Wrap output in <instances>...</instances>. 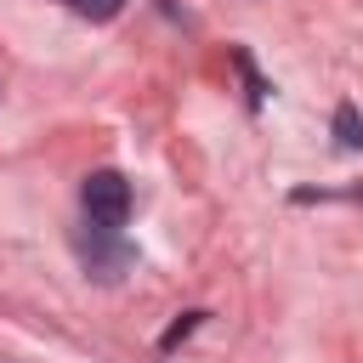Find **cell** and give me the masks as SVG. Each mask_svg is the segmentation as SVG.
I'll return each instance as SVG.
<instances>
[{
    "instance_id": "obj_3",
    "label": "cell",
    "mask_w": 363,
    "mask_h": 363,
    "mask_svg": "<svg viewBox=\"0 0 363 363\" xmlns=\"http://www.w3.org/2000/svg\"><path fill=\"white\" fill-rule=\"evenodd\" d=\"M68 6H74L85 23H113V17L125 11V0H68Z\"/></svg>"
},
{
    "instance_id": "obj_2",
    "label": "cell",
    "mask_w": 363,
    "mask_h": 363,
    "mask_svg": "<svg viewBox=\"0 0 363 363\" xmlns=\"http://www.w3.org/2000/svg\"><path fill=\"white\" fill-rule=\"evenodd\" d=\"M335 142H340L346 153H357V147H363V125H357V108H352V102H340V108H335Z\"/></svg>"
},
{
    "instance_id": "obj_1",
    "label": "cell",
    "mask_w": 363,
    "mask_h": 363,
    "mask_svg": "<svg viewBox=\"0 0 363 363\" xmlns=\"http://www.w3.org/2000/svg\"><path fill=\"white\" fill-rule=\"evenodd\" d=\"M79 199H85L91 227L119 233V227L130 221V182H125L119 170H91V176H85V187H79Z\"/></svg>"
},
{
    "instance_id": "obj_4",
    "label": "cell",
    "mask_w": 363,
    "mask_h": 363,
    "mask_svg": "<svg viewBox=\"0 0 363 363\" xmlns=\"http://www.w3.org/2000/svg\"><path fill=\"white\" fill-rule=\"evenodd\" d=\"M199 318H204V312H182V323H170V329H164V340H159V346H164V352H170V346H176V340H182V335H187V329H193V323H199Z\"/></svg>"
}]
</instances>
